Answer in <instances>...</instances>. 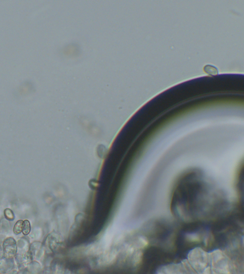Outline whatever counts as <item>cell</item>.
Wrapping results in <instances>:
<instances>
[{
  "mask_svg": "<svg viewBox=\"0 0 244 274\" xmlns=\"http://www.w3.org/2000/svg\"><path fill=\"white\" fill-rule=\"evenodd\" d=\"M23 224V221L22 220H19L17 222L16 224L14 226V230H13L15 234H20V233L22 231Z\"/></svg>",
  "mask_w": 244,
  "mask_h": 274,
  "instance_id": "obj_4",
  "label": "cell"
},
{
  "mask_svg": "<svg viewBox=\"0 0 244 274\" xmlns=\"http://www.w3.org/2000/svg\"><path fill=\"white\" fill-rule=\"evenodd\" d=\"M212 259V270L216 271L217 273H229L230 264L224 254L218 250L210 253Z\"/></svg>",
  "mask_w": 244,
  "mask_h": 274,
  "instance_id": "obj_2",
  "label": "cell"
},
{
  "mask_svg": "<svg viewBox=\"0 0 244 274\" xmlns=\"http://www.w3.org/2000/svg\"><path fill=\"white\" fill-rule=\"evenodd\" d=\"M188 259L192 266L196 271H206L210 270V257L207 252L199 248H196L190 252L188 256Z\"/></svg>",
  "mask_w": 244,
  "mask_h": 274,
  "instance_id": "obj_1",
  "label": "cell"
},
{
  "mask_svg": "<svg viewBox=\"0 0 244 274\" xmlns=\"http://www.w3.org/2000/svg\"><path fill=\"white\" fill-rule=\"evenodd\" d=\"M5 216L8 219L12 220L14 218V216L13 215L12 211L9 209H6L5 210Z\"/></svg>",
  "mask_w": 244,
  "mask_h": 274,
  "instance_id": "obj_5",
  "label": "cell"
},
{
  "mask_svg": "<svg viewBox=\"0 0 244 274\" xmlns=\"http://www.w3.org/2000/svg\"><path fill=\"white\" fill-rule=\"evenodd\" d=\"M31 230V226L30 222L28 220H25L23 222V227H22V232L24 235H28Z\"/></svg>",
  "mask_w": 244,
  "mask_h": 274,
  "instance_id": "obj_3",
  "label": "cell"
}]
</instances>
